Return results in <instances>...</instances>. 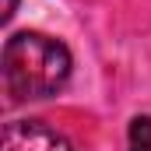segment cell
Instances as JSON below:
<instances>
[{
  "instance_id": "cell-4",
  "label": "cell",
  "mask_w": 151,
  "mask_h": 151,
  "mask_svg": "<svg viewBox=\"0 0 151 151\" xmlns=\"http://www.w3.org/2000/svg\"><path fill=\"white\" fill-rule=\"evenodd\" d=\"M18 4H21V0H4V21H11V18H14Z\"/></svg>"
},
{
  "instance_id": "cell-1",
  "label": "cell",
  "mask_w": 151,
  "mask_h": 151,
  "mask_svg": "<svg viewBox=\"0 0 151 151\" xmlns=\"http://www.w3.org/2000/svg\"><path fill=\"white\" fill-rule=\"evenodd\" d=\"M0 67L11 102L49 99L70 77V49L42 32H18L4 42Z\"/></svg>"
},
{
  "instance_id": "cell-3",
  "label": "cell",
  "mask_w": 151,
  "mask_h": 151,
  "mask_svg": "<svg viewBox=\"0 0 151 151\" xmlns=\"http://www.w3.org/2000/svg\"><path fill=\"white\" fill-rule=\"evenodd\" d=\"M127 151H151V116H134L130 119Z\"/></svg>"
},
{
  "instance_id": "cell-2",
  "label": "cell",
  "mask_w": 151,
  "mask_h": 151,
  "mask_svg": "<svg viewBox=\"0 0 151 151\" xmlns=\"http://www.w3.org/2000/svg\"><path fill=\"white\" fill-rule=\"evenodd\" d=\"M0 151H74V148L60 130H53L39 119H11V123H4Z\"/></svg>"
}]
</instances>
